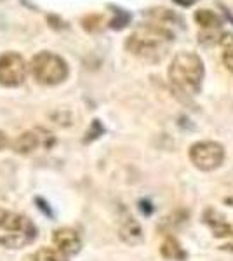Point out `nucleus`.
I'll return each mask as SVG.
<instances>
[{
    "label": "nucleus",
    "instance_id": "obj_1",
    "mask_svg": "<svg viewBox=\"0 0 233 261\" xmlns=\"http://www.w3.org/2000/svg\"><path fill=\"white\" fill-rule=\"evenodd\" d=\"M176 30L148 19L125 39V49L138 60L146 63H160L167 56L169 47L174 42Z\"/></svg>",
    "mask_w": 233,
    "mask_h": 261
},
{
    "label": "nucleus",
    "instance_id": "obj_2",
    "mask_svg": "<svg viewBox=\"0 0 233 261\" xmlns=\"http://www.w3.org/2000/svg\"><path fill=\"white\" fill-rule=\"evenodd\" d=\"M169 84L177 94L197 96L202 89L205 66L202 58L192 50H181L172 58L167 70Z\"/></svg>",
    "mask_w": 233,
    "mask_h": 261
},
{
    "label": "nucleus",
    "instance_id": "obj_3",
    "mask_svg": "<svg viewBox=\"0 0 233 261\" xmlns=\"http://www.w3.org/2000/svg\"><path fill=\"white\" fill-rule=\"evenodd\" d=\"M33 81L40 86H59L68 79L70 66L66 60L53 50H39L28 63Z\"/></svg>",
    "mask_w": 233,
    "mask_h": 261
},
{
    "label": "nucleus",
    "instance_id": "obj_4",
    "mask_svg": "<svg viewBox=\"0 0 233 261\" xmlns=\"http://www.w3.org/2000/svg\"><path fill=\"white\" fill-rule=\"evenodd\" d=\"M37 239V226L27 216L0 209V246L19 249Z\"/></svg>",
    "mask_w": 233,
    "mask_h": 261
},
{
    "label": "nucleus",
    "instance_id": "obj_5",
    "mask_svg": "<svg viewBox=\"0 0 233 261\" xmlns=\"http://www.w3.org/2000/svg\"><path fill=\"white\" fill-rule=\"evenodd\" d=\"M224 146L218 141H197L190 146L188 157L198 171H214L224 162Z\"/></svg>",
    "mask_w": 233,
    "mask_h": 261
},
{
    "label": "nucleus",
    "instance_id": "obj_6",
    "mask_svg": "<svg viewBox=\"0 0 233 261\" xmlns=\"http://www.w3.org/2000/svg\"><path fill=\"white\" fill-rule=\"evenodd\" d=\"M28 65L24 58L16 50H6L0 54V86L7 89L19 87L28 73Z\"/></svg>",
    "mask_w": 233,
    "mask_h": 261
},
{
    "label": "nucleus",
    "instance_id": "obj_7",
    "mask_svg": "<svg viewBox=\"0 0 233 261\" xmlns=\"http://www.w3.org/2000/svg\"><path fill=\"white\" fill-rule=\"evenodd\" d=\"M53 242H54V246H56V249L59 252H63L65 256L77 254L80 251V247H82L80 235L73 228H68V226H63V228L54 230Z\"/></svg>",
    "mask_w": 233,
    "mask_h": 261
},
{
    "label": "nucleus",
    "instance_id": "obj_8",
    "mask_svg": "<svg viewBox=\"0 0 233 261\" xmlns=\"http://www.w3.org/2000/svg\"><path fill=\"white\" fill-rule=\"evenodd\" d=\"M193 19H195V23H197L198 27H200L202 30L207 33L205 42H209L211 39H213V35L219 30V28H221V24H223L221 18H219V16L216 14L214 11H211V9H198V11H195Z\"/></svg>",
    "mask_w": 233,
    "mask_h": 261
},
{
    "label": "nucleus",
    "instance_id": "obj_9",
    "mask_svg": "<svg viewBox=\"0 0 233 261\" xmlns=\"http://www.w3.org/2000/svg\"><path fill=\"white\" fill-rule=\"evenodd\" d=\"M40 134H42V130H37V129L27 130V133H23L21 136H18L12 141V150L21 155L32 153V151H35L42 143H44V136H40Z\"/></svg>",
    "mask_w": 233,
    "mask_h": 261
},
{
    "label": "nucleus",
    "instance_id": "obj_10",
    "mask_svg": "<svg viewBox=\"0 0 233 261\" xmlns=\"http://www.w3.org/2000/svg\"><path fill=\"white\" fill-rule=\"evenodd\" d=\"M118 235L124 241L127 246H139L145 239L143 235V228L139 226V223L133 218H125L120 223V228H118Z\"/></svg>",
    "mask_w": 233,
    "mask_h": 261
},
{
    "label": "nucleus",
    "instance_id": "obj_11",
    "mask_svg": "<svg viewBox=\"0 0 233 261\" xmlns=\"http://www.w3.org/2000/svg\"><path fill=\"white\" fill-rule=\"evenodd\" d=\"M204 220L207 225L213 228L214 237H233V226L230 223L224 221L218 213L213 211V209H209V211L205 213Z\"/></svg>",
    "mask_w": 233,
    "mask_h": 261
},
{
    "label": "nucleus",
    "instance_id": "obj_12",
    "mask_svg": "<svg viewBox=\"0 0 233 261\" xmlns=\"http://www.w3.org/2000/svg\"><path fill=\"white\" fill-rule=\"evenodd\" d=\"M160 254L169 261H183L186 259V251L174 237H167L160 246Z\"/></svg>",
    "mask_w": 233,
    "mask_h": 261
},
{
    "label": "nucleus",
    "instance_id": "obj_13",
    "mask_svg": "<svg viewBox=\"0 0 233 261\" xmlns=\"http://www.w3.org/2000/svg\"><path fill=\"white\" fill-rule=\"evenodd\" d=\"M219 47H221V60L226 70L233 73V33L226 32L219 37Z\"/></svg>",
    "mask_w": 233,
    "mask_h": 261
},
{
    "label": "nucleus",
    "instance_id": "obj_14",
    "mask_svg": "<svg viewBox=\"0 0 233 261\" xmlns=\"http://www.w3.org/2000/svg\"><path fill=\"white\" fill-rule=\"evenodd\" d=\"M113 18L110 19L108 27L112 28V30H124L127 24L131 23V19H133V16H131V12H127L125 9H120V7H113Z\"/></svg>",
    "mask_w": 233,
    "mask_h": 261
},
{
    "label": "nucleus",
    "instance_id": "obj_15",
    "mask_svg": "<svg viewBox=\"0 0 233 261\" xmlns=\"http://www.w3.org/2000/svg\"><path fill=\"white\" fill-rule=\"evenodd\" d=\"M103 21H105V18L101 14H87L80 19V24H82V28L86 32L92 33V32H97L101 27H103Z\"/></svg>",
    "mask_w": 233,
    "mask_h": 261
},
{
    "label": "nucleus",
    "instance_id": "obj_16",
    "mask_svg": "<svg viewBox=\"0 0 233 261\" xmlns=\"http://www.w3.org/2000/svg\"><path fill=\"white\" fill-rule=\"evenodd\" d=\"M35 261H66V258H65V254L59 252L58 249H53V247H42V249L37 251Z\"/></svg>",
    "mask_w": 233,
    "mask_h": 261
},
{
    "label": "nucleus",
    "instance_id": "obj_17",
    "mask_svg": "<svg viewBox=\"0 0 233 261\" xmlns=\"http://www.w3.org/2000/svg\"><path fill=\"white\" fill-rule=\"evenodd\" d=\"M105 133V127H103V125H101V122L99 120H92V124H91V129H89L87 130V134H86V140H84V141H86V143H89V141H94V140H97V138H99L101 136V134H103Z\"/></svg>",
    "mask_w": 233,
    "mask_h": 261
},
{
    "label": "nucleus",
    "instance_id": "obj_18",
    "mask_svg": "<svg viewBox=\"0 0 233 261\" xmlns=\"http://www.w3.org/2000/svg\"><path fill=\"white\" fill-rule=\"evenodd\" d=\"M174 4H177V6H181V7H190V6H193L197 0H172Z\"/></svg>",
    "mask_w": 233,
    "mask_h": 261
},
{
    "label": "nucleus",
    "instance_id": "obj_19",
    "mask_svg": "<svg viewBox=\"0 0 233 261\" xmlns=\"http://www.w3.org/2000/svg\"><path fill=\"white\" fill-rule=\"evenodd\" d=\"M37 204H40L39 207H40L42 211H44L45 214H50V209H49V205H45V202L42 200V199H37Z\"/></svg>",
    "mask_w": 233,
    "mask_h": 261
},
{
    "label": "nucleus",
    "instance_id": "obj_20",
    "mask_svg": "<svg viewBox=\"0 0 233 261\" xmlns=\"http://www.w3.org/2000/svg\"><path fill=\"white\" fill-rule=\"evenodd\" d=\"M4 146H7V134L0 130V150H2Z\"/></svg>",
    "mask_w": 233,
    "mask_h": 261
},
{
    "label": "nucleus",
    "instance_id": "obj_21",
    "mask_svg": "<svg viewBox=\"0 0 233 261\" xmlns=\"http://www.w3.org/2000/svg\"><path fill=\"white\" fill-rule=\"evenodd\" d=\"M219 249L226 251V252H233V241L228 242V244H223V246H219Z\"/></svg>",
    "mask_w": 233,
    "mask_h": 261
}]
</instances>
